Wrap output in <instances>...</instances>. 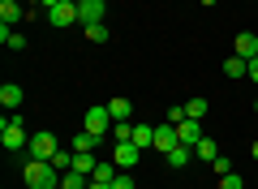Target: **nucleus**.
<instances>
[{"mask_svg":"<svg viewBox=\"0 0 258 189\" xmlns=\"http://www.w3.org/2000/svg\"><path fill=\"white\" fill-rule=\"evenodd\" d=\"M22 180H26L30 189H60V172H56L52 163H43V159H26Z\"/></svg>","mask_w":258,"mask_h":189,"instance_id":"nucleus-1","label":"nucleus"},{"mask_svg":"<svg viewBox=\"0 0 258 189\" xmlns=\"http://www.w3.org/2000/svg\"><path fill=\"white\" fill-rule=\"evenodd\" d=\"M0 142H5V151H26L30 146V134H26L18 112H5V120H0Z\"/></svg>","mask_w":258,"mask_h":189,"instance_id":"nucleus-2","label":"nucleus"},{"mask_svg":"<svg viewBox=\"0 0 258 189\" xmlns=\"http://www.w3.org/2000/svg\"><path fill=\"white\" fill-rule=\"evenodd\" d=\"M82 129H86V134H95V138H108V134H112V112H108V103H95V108H86Z\"/></svg>","mask_w":258,"mask_h":189,"instance_id":"nucleus-3","label":"nucleus"},{"mask_svg":"<svg viewBox=\"0 0 258 189\" xmlns=\"http://www.w3.org/2000/svg\"><path fill=\"white\" fill-rule=\"evenodd\" d=\"M56 151H60L56 134H47V129L30 134V146H26V155H30V159H43V163H52V155H56Z\"/></svg>","mask_w":258,"mask_h":189,"instance_id":"nucleus-4","label":"nucleus"},{"mask_svg":"<svg viewBox=\"0 0 258 189\" xmlns=\"http://www.w3.org/2000/svg\"><path fill=\"white\" fill-rule=\"evenodd\" d=\"M138 159H142V146H134V142H116L112 146V163H116V168H138Z\"/></svg>","mask_w":258,"mask_h":189,"instance_id":"nucleus-5","label":"nucleus"},{"mask_svg":"<svg viewBox=\"0 0 258 189\" xmlns=\"http://www.w3.org/2000/svg\"><path fill=\"white\" fill-rule=\"evenodd\" d=\"M103 13H108V0H78V22H82V26L103 22Z\"/></svg>","mask_w":258,"mask_h":189,"instance_id":"nucleus-6","label":"nucleus"},{"mask_svg":"<svg viewBox=\"0 0 258 189\" xmlns=\"http://www.w3.org/2000/svg\"><path fill=\"white\" fill-rule=\"evenodd\" d=\"M176 146H181V134H176V125H155V146H151V151L168 155V151H176Z\"/></svg>","mask_w":258,"mask_h":189,"instance_id":"nucleus-7","label":"nucleus"},{"mask_svg":"<svg viewBox=\"0 0 258 189\" xmlns=\"http://www.w3.org/2000/svg\"><path fill=\"white\" fill-rule=\"evenodd\" d=\"M47 22L52 26H74L78 22V0H60L56 9H47Z\"/></svg>","mask_w":258,"mask_h":189,"instance_id":"nucleus-8","label":"nucleus"},{"mask_svg":"<svg viewBox=\"0 0 258 189\" xmlns=\"http://www.w3.org/2000/svg\"><path fill=\"white\" fill-rule=\"evenodd\" d=\"M176 134H181V142H185V146H198V142L207 138V134H203V120H189V116L176 125Z\"/></svg>","mask_w":258,"mask_h":189,"instance_id":"nucleus-9","label":"nucleus"},{"mask_svg":"<svg viewBox=\"0 0 258 189\" xmlns=\"http://www.w3.org/2000/svg\"><path fill=\"white\" fill-rule=\"evenodd\" d=\"M22 18H26V9L18 0H0V26H18Z\"/></svg>","mask_w":258,"mask_h":189,"instance_id":"nucleus-10","label":"nucleus"},{"mask_svg":"<svg viewBox=\"0 0 258 189\" xmlns=\"http://www.w3.org/2000/svg\"><path fill=\"white\" fill-rule=\"evenodd\" d=\"M0 103H5V112H18L22 108V86H18V82H5V86H0Z\"/></svg>","mask_w":258,"mask_h":189,"instance_id":"nucleus-11","label":"nucleus"},{"mask_svg":"<svg viewBox=\"0 0 258 189\" xmlns=\"http://www.w3.org/2000/svg\"><path fill=\"white\" fill-rule=\"evenodd\" d=\"M108 112H112V120H129V116H134V103H129L125 95H112V99H108Z\"/></svg>","mask_w":258,"mask_h":189,"instance_id":"nucleus-12","label":"nucleus"},{"mask_svg":"<svg viewBox=\"0 0 258 189\" xmlns=\"http://www.w3.org/2000/svg\"><path fill=\"white\" fill-rule=\"evenodd\" d=\"M245 73H249V60H245V56L232 52L228 60H224V78H245Z\"/></svg>","mask_w":258,"mask_h":189,"instance_id":"nucleus-13","label":"nucleus"},{"mask_svg":"<svg viewBox=\"0 0 258 189\" xmlns=\"http://www.w3.org/2000/svg\"><path fill=\"white\" fill-rule=\"evenodd\" d=\"M164 159H168V168H176V172H181V168H185V163H189V159H194V146H185V142H181V146H176V151H168V155H164Z\"/></svg>","mask_w":258,"mask_h":189,"instance_id":"nucleus-14","label":"nucleus"},{"mask_svg":"<svg viewBox=\"0 0 258 189\" xmlns=\"http://www.w3.org/2000/svg\"><path fill=\"white\" fill-rule=\"evenodd\" d=\"M134 146L151 151V146H155V125H134Z\"/></svg>","mask_w":258,"mask_h":189,"instance_id":"nucleus-15","label":"nucleus"},{"mask_svg":"<svg viewBox=\"0 0 258 189\" xmlns=\"http://www.w3.org/2000/svg\"><path fill=\"white\" fill-rule=\"evenodd\" d=\"M99 142H103V138H95V134H86V129H78L69 146H74V151H99Z\"/></svg>","mask_w":258,"mask_h":189,"instance_id":"nucleus-16","label":"nucleus"},{"mask_svg":"<svg viewBox=\"0 0 258 189\" xmlns=\"http://www.w3.org/2000/svg\"><path fill=\"white\" fill-rule=\"evenodd\" d=\"M60 185H64V189H86V185H91V176L78 172V168H69V172H60Z\"/></svg>","mask_w":258,"mask_h":189,"instance_id":"nucleus-17","label":"nucleus"},{"mask_svg":"<svg viewBox=\"0 0 258 189\" xmlns=\"http://www.w3.org/2000/svg\"><path fill=\"white\" fill-rule=\"evenodd\" d=\"M237 56H245V60H254V56H258V39L249 35V30H245V35H237Z\"/></svg>","mask_w":258,"mask_h":189,"instance_id":"nucleus-18","label":"nucleus"},{"mask_svg":"<svg viewBox=\"0 0 258 189\" xmlns=\"http://www.w3.org/2000/svg\"><path fill=\"white\" fill-rule=\"evenodd\" d=\"M0 43L13 47V52H22V47H26V35H18V30H9V26H0Z\"/></svg>","mask_w":258,"mask_h":189,"instance_id":"nucleus-19","label":"nucleus"},{"mask_svg":"<svg viewBox=\"0 0 258 189\" xmlns=\"http://www.w3.org/2000/svg\"><path fill=\"white\" fill-rule=\"evenodd\" d=\"M52 168L56 172H69V168H74V146H60V151L52 155Z\"/></svg>","mask_w":258,"mask_h":189,"instance_id":"nucleus-20","label":"nucleus"},{"mask_svg":"<svg viewBox=\"0 0 258 189\" xmlns=\"http://www.w3.org/2000/svg\"><path fill=\"white\" fill-rule=\"evenodd\" d=\"M112 138L116 142H134V120H112Z\"/></svg>","mask_w":258,"mask_h":189,"instance_id":"nucleus-21","label":"nucleus"},{"mask_svg":"<svg viewBox=\"0 0 258 189\" xmlns=\"http://www.w3.org/2000/svg\"><path fill=\"white\" fill-rule=\"evenodd\" d=\"M108 22H95V26H86V39H91V43H108Z\"/></svg>","mask_w":258,"mask_h":189,"instance_id":"nucleus-22","label":"nucleus"},{"mask_svg":"<svg viewBox=\"0 0 258 189\" xmlns=\"http://www.w3.org/2000/svg\"><path fill=\"white\" fill-rule=\"evenodd\" d=\"M185 116H189V120H203L207 116V99H185Z\"/></svg>","mask_w":258,"mask_h":189,"instance_id":"nucleus-23","label":"nucleus"},{"mask_svg":"<svg viewBox=\"0 0 258 189\" xmlns=\"http://www.w3.org/2000/svg\"><path fill=\"white\" fill-rule=\"evenodd\" d=\"M116 176H120V172H116V163H99L91 180H103V185H112V180H116Z\"/></svg>","mask_w":258,"mask_h":189,"instance_id":"nucleus-24","label":"nucleus"},{"mask_svg":"<svg viewBox=\"0 0 258 189\" xmlns=\"http://www.w3.org/2000/svg\"><path fill=\"white\" fill-rule=\"evenodd\" d=\"M194 155H198V159H207V163H211V159H215V155H220V151H215V142H211V138H203V142L194 146Z\"/></svg>","mask_w":258,"mask_h":189,"instance_id":"nucleus-25","label":"nucleus"},{"mask_svg":"<svg viewBox=\"0 0 258 189\" xmlns=\"http://www.w3.org/2000/svg\"><path fill=\"white\" fill-rule=\"evenodd\" d=\"M215 176H228V172H232V159H228V155H215Z\"/></svg>","mask_w":258,"mask_h":189,"instance_id":"nucleus-26","label":"nucleus"},{"mask_svg":"<svg viewBox=\"0 0 258 189\" xmlns=\"http://www.w3.org/2000/svg\"><path fill=\"white\" fill-rule=\"evenodd\" d=\"M220 189H245V180H241L237 172H228V176H220Z\"/></svg>","mask_w":258,"mask_h":189,"instance_id":"nucleus-27","label":"nucleus"},{"mask_svg":"<svg viewBox=\"0 0 258 189\" xmlns=\"http://www.w3.org/2000/svg\"><path fill=\"white\" fill-rule=\"evenodd\" d=\"M112 189H138V185H134V176H129V172H120V176L112 180Z\"/></svg>","mask_w":258,"mask_h":189,"instance_id":"nucleus-28","label":"nucleus"},{"mask_svg":"<svg viewBox=\"0 0 258 189\" xmlns=\"http://www.w3.org/2000/svg\"><path fill=\"white\" fill-rule=\"evenodd\" d=\"M181 120H185V103H181V108H172V112H168V125H181Z\"/></svg>","mask_w":258,"mask_h":189,"instance_id":"nucleus-29","label":"nucleus"},{"mask_svg":"<svg viewBox=\"0 0 258 189\" xmlns=\"http://www.w3.org/2000/svg\"><path fill=\"white\" fill-rule=\"evenodd\" d=\"M249 82H254V86H258V56H254V60H249Z\"/></svg>","mask_w":258,"mask_h":189,"instance_id":"nucleus-30","label":"nucleus"},{"mask_svg":"<svg viewBox=\"0 0 258 189\" xmlns=\"http://www.w3.org/2000/svg\"><path fill=\"white\" fill-rule=\"evenodd\" d=\"M39 5H43V9H56V5H60V0H39Z\"/></svg>","mask_w":258,"mask_h":189,"instance_id":"nucleus-31","label":"nucleus"},{"mask_svg":"<svg viewBox=\"0 0 258 189\" xmlns=\"http://www.w3.org/2000/svg\"><path fill=\"white\" fill-rule=\"evenodd\" d=\"M249 151H254V159H258V138H254V146H249Z\"/></svg>","mask_w":258,"mask_h":189,"instance_id":"nucleus-32","label":"nucleus"},{"mask_svg":"<svg viewBox=\"0 0 258 189\" xmlns=\"http://www.w3.org/2000/svg\"><path fill=\"white\" fill-rule=\"evenodd\" d=\"M203 5H215V0H203Z\"/></svg>","mask_w":258,"mask_h":189,"instance_id":"nucleus-33","label":"nucleus"},{"mask_svg":"<svg viewBox=\"0 0 258 189\" xmlns=\"http://www.w3.org/2000/svg\"><path fill=\"white\" fill-rule=\"evenodd\" d=\"M254 112H258V99H254Z\"/></svg>","mask_w":258,"mask_h":189,"instance_id":"nucleus-34","label":"nucleus"},{"mask_svg":"<svg viewBox=\"0 0 258 189\" xmlns=\"http://www.w3.org/2000/svg\"><path fill=\"white\" fill-rule=\"evenodd\" d=\"M18 5H22V0H18Z\"/></svg>","mask_w":258,"mask_h":189,"instance_id":"nucleus-35","label":"nucleus"},{"mask_svg":"<svg viewBox=\"0 0 258 189\" xmlns=\"http://www.w3.org/2000/svg\"><path fill=\"white\" fill-rule=\"evenodd\" d=\"M60 189H64V185H60Z\"/></svg>","mask_w":258,"mask_h":189,"instance_id":"nucleus-36","label":"nucleus"}]
</instances>
